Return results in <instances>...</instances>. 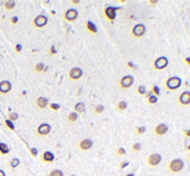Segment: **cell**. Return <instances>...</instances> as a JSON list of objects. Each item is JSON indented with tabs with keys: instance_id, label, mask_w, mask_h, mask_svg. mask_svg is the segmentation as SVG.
I'll list each match as a JSON object with an SVG mask.
<instances>
[{
	"instance_id": "23",
	"label": "cell",
	"mask_w": 190,
	"mask_h": 176,
	"mask_svg": "<svg viewBox=\"0 0 190 176\" xmlns=\"http://www.w3.org/2000/svg\"><path fill=\"white\" fill-rule=\"evenodd\" d=\"M3 5H4V8L7 11H12L14 9V7H16V3L14 1H11V0H8V1H4L3 3Z\"/></svg>"
},
{
	"instance_id": "13",
	"label": "cell",
	"mask_w": 190,
	"mask_h": 176,
	"mask_svg": "<svg viewBox=\"0 0 190 176\" xmlns=\"http://www.w3.org/2000/svg\"><path fill=\"white\" fill-rule=\"evenodd\" d=\"M168 132V126L165 123H159L154 128V135L155 136H164Z\"/></svg>"
},
{
	"instance_id": "48",
	"label": "cell",
	"mask_w": 190,
	"mask_h": 176,
	"mask_svg": "<svg viewBox=\"0 0 190 176\" xmlns=\"http://www.w3.org/2000/svg\"><path fill=\"white\" fill-rule=\"evenodd\" d=\"M185 149H186V150H188V151H190V144H188V145H186V147H185Z\"/></svg>"
},
{
	"instance_id": "8",
	"label": "cell",
	"mask_w": 190,
	"mask_h": 176,
	"mask_svg": "<svg viewBox=\"0 0 190 176\" xmlns=\"http://www.w3.org/2000/svg\"><path fill=\"white\" fill-rule=\"evenodd\" d=\"M50 131H52V128H50V126L48 123H41L39 124L38 128H36V135H38L39 137H45L48 136L50 133Z\"/></svg>"
},
{
	"instance_id": "25",
	"label": "cell",
	"mask_w": 190,
	"mask_h": 176,
	"mask_svg": "<svg viewBox=\"0 0 190 176\" xmlns=\"http://www.w3.org/2000/svg\"><path fill=\"white\" fill-rule=\"evenodd\" d=\"M127 106L128 105H127L125 101H119V102L116 104V110L118 111H124V110L127 109Z\"/></svg>"
},
{
	"instance_id": "44",
	"label": "cell",
	"mask_w": 190,
	"mask_h": 176,
	"mask_svg": "<svg viewBox=\"0 0 190 176\" xmlns=\"http://www.w3.org/2000/svg\"><path fill=\"white\" fill-rule=\"evenodd\" d=\"M184 135H185V137H190V128L184 131Z\"/></svg>"
},
{
	"instance_id": "37",
	"label": "cell",
	"mask_w": 190,
	"mask_h": 176,
	"mask_svg": "<svg viewBox=\"0 0 190 176\" xmlns=\"http://www.w3.org/2000/svg\"><path fill=\"white\" fill-rule=\"evenodd\" d=\"M29 151H30V154H31L32 157H36V156H38V149H36V148H30Z\"/></svg>"
},
{
	"instance_id": "3",
	"label": "cell",
	"mask_w": 190,
	"mask_h": 176,
	"mask_svg": "<svg viewBox=\"0 0 190 176\" xmlns=\"http://www.w3.org/2000/svg\"><path fill=\"white\" fill-rule=\"evenodd\" d=\"M167 66H168V58H167V57H164V56L155 58V61H154V64H153L154 70H156V71L164 70V69L167 67Z\"/></svg>"
},
{
	"instance_id": "28",
	"label": "cell",
	"mask_w": 190,
	"mask_h": 176,
	"mask_svg": "<svg viewBox=\"0 0 190 176\" xmlns=\"http://www.w3.org/2000/svg\"><path fill=\"white\" fill-rule=\"evenodd\" d=\"M146 88H145V86H138L137 87V93L138 95H141V96H145L146 95Z\"/></svg>"
},
{
	"instance_id": "19",
	"label": "cell",
	"mask_w": 190,
	"mask_h": 176,
	"mask_svg": "<svg viewBox=\"0 0 190 176\" xmlns=\"http://www.w3.org/2000/svg\"><path fill=\"white\" fill-rule=\"evenodd\" d=\"M86 29L88 30L90 34H97V27H96V25L92 22V21H87L86 22Z\"/></svg>"
},
{
	"instance_id": "12",
	"label": "cell",
	"mask_w": 190,
	"mask_h": 176,
	"mask_svg": "<svg viewBox=\"0 0 190 176\" xmlns=\"http://www.w3.org/2000/svg\"><path fill=\"white\" fill-rule=\"evenodd\" d=\"M177 100H179V104L181 106L190 105V91H184L182 93H180Z\"/></svg>"
},
{
	"instance_id": "45",
	"label": "cell",
	"mask_w": 190,
	"mask_h": 176,
	"mask_svg": "<svg viewBox=\"0 0 190 176\" xmlns=\"http://www.w3.org/2000/svg\"><path fill=\"white\" fill-rule=\"evenodd\" d=\"M79 0H71V5H78V4H79Z\"/></svg>"
},
{
	"instance_id": "29",
	"label": "cell",
	"mask_w": 190,
	"mask_h": 176,
	"mask_svg": "<svg viewBox=\"0 0 190 176\" xmlns=\"http://www.w3.org/2000/svg\"><path fill=\"white\" fill-rule=\"evenodd\" d=\"M48 176H63V172L61 170H52Z\"/></svg>"
},
{
	"instance_id": "26",
	"label": "cell",
	"mask_w": 190,
	"mask_h": 176,
	"mask_svg": "<svg viewBox=\"0 0 190 176\" xmlns=\"http://www.w3.org/2000/svg\"><path fill=\"white\" fill-rule=\"evenodd\" d=\"M7 119H9V121L13 123V122H16L17 119H18V113H14V111H9L8 113V118Z\"/></svg>"
},
{
	"instance_id": "17",
	"label": "cell",
	"mask_w": 190,
	"mask_h": 176,
	"mask_svg": "<svg viewBox=\"0 0 190 176\" xmlns=\"http://www.w3.org/2000/svg\"><path fill=\"white\" fill-rule=\"evenodd\" d=\"M40 159H41V162H44V163H52L54 161V156L52 151H44V153L41 154Z\"/></svg>"
},
{
	"instance_id": "42",
	"label": "cell",
	"mask_w": 190,
	"mask_h": 176,
	"mask_svg": "<svg viewBox=\"0 0 190 176\" xmlns=\"http://www.w3.org/2000/svg\"><path fill=\"white\" fill-rule=\"evenodd\" d=\"M11 23H12V25H17V23H18V17H12V18H11Z\"/></svg>"
},
{
	"instance_id": "46",
	"label": "cell",
	"mask_w": 190,
	"mask_h": 176,
	"mask_svg": "<svg viewBox=\"0 0 190 176\" xmlns=\"http://www.w3.org/2000/svg\"><path fill=\"white\" fill-rule=\"evenodd\" d=\"M185 64L188 65V66H190V57H186L185 58Z\"/></svg>"
},
{
	"instance_id": "51",
	"label": "cell",
	"mask_w": 190,
	"mask_h": 176,
	"mask_svg": "<svg viewBox=\"0 0 190 176\" xmlns=\"http://www.w3.org/2000/svg\"><path fill=\"white\" fill-rule=\"evenodd\" d=\"M69 176H76V175H69Z\"/></svg>"
},
{
	"instance_id": "1",
	"label": "cell",
	"mask_w": 190,
	"mask_h": 176,
	"mask_svg": "<svg viewBox=\"0 0 190 176\" xmlns=\"http://www.w3.org/2000/svg\"><path fill=\"white\" fill-rule=\"evenodd\" d=\"M181 83H182V80L180 76H170L165 80V88L168 91H176L181 87Z\"/></svg>"
},
{
	"instance_id": "31",
	"label": "cell",
	"mask_w": 190,
	"mask_h": 176,
	"mask_svg": "<svg viewBox=\"0 0 190 176\" xmlns=\"http://www.w3.org/2000/svg\"><path fill=\"white\" fill-rule=\"evenodd\" d=\"M151 93L154 95V96H156V97L159 96V93H161V89H159L158 86H153V88H151Z\"/></svg>"
},
{
	"instance_id": "30",
	"label": "cell",
	"mask_w": 190,
	"mask_h": 176,
	"mask_svg": "<svg viewBox=\"0 0 190 176\" xmlns=\"http://www.w3.org/2000/svg\"><path fill=\"white\" fill-rule=\"evenodd\" d=\"M140 150H141V144L140 142H135V144L132 145V151H133V153H138Z\"/></svg>"
},
{
	"instance_id": "38",
	"label": "cell",
	"mask_w": 190,
	"mask_h": 176,
	"mask_svg": "<svg viewBox=\"0 0 190 176\" xmlns=\"http://www.w3.org/2000/svg\"><path fill=\"white\" fill-rule=\"evenodd\" d=\"M127 66H128L129 69H132V70H137V66H136V65L133 64V62H131V61H128V62H127Z\"/></svg>"
},
{
	"instance_id": "15",
	"label": "cell",
	"mask_w": 190,
	"mask_h": 176,
	"mask_svg": "<svg viewBox=\"0 0 190 176\" xmlns=\"http://www.w3.org/2000/svg\"><path fill=\"white\" fill-rule=\"evenodd\" d=\"M79 149L81 151H87V150H89L90 148L93 147V141L90 139H84V140H81V141L79 142Z\"/></svg>"
},
{
	"instance_id": "2",
	"label": "cell",
	"mask_w": 190,
	"mask_h": 176,
	"mask_svg": "<svg viewBox=\"0 0 190 176\" xmlns=\"http://www.w3.org/2000/svg\"><path fill=\"white\" fill-rule=\"evenodd\" d=\"M182 168H184V161L180 159V158L172 159L168 163V171L172 172V174H179V172L182 171Z\"/></svg>"
},
{
	"instance_id": "21",
	"label": "cell",
	"mask_w": 190,
	"mask_h": 176,
	"mask_svg": "<svg viewBox=\"0 0 190 176\" xmlns=\"http://www.w3.org/2000/svg\"><path fill=\"white\" fill-rule=\"evenodd\" d=\"M34 71L35 73H45V71H47V67H45V65L43 62H38V64L34 66Z\"/></svg>"
},
{
	"instance_id": "6",
	"label": "cell",
	"mask_w": 190,
	"mask_h": 176,
	"mask_svg": "<svg viewBox=\"0 0 190 176\" xmlns=\"http://www.w3.org/2000/svg\"><path fill=\"white\" fill-rule=\"evenodd\" d=\"M118 9H119V7H110V5L105 7V9H104L105 17H106L110 22H114V21H115V17H116V11Z\"/></svg>"
},
{
	"instance_id": "49",
	"label": "cell",
	"mask_w": 190,
	"mask_h": 176,
	"mask_svg": "<svg viewBox=\"0 0 190 176\" xmlns=\"http://www.w3.org/2000/svg\"><path fill=\"white\" fill-rule=\"evenodd\" d=\"M125 176H135V174H133V172H131V174H127Z\"/></svg>"
},
{
	"instance_id": "22",
	"label": "cell",
	"mask_w": 190,
	"mask_h": 176,
	"mask_svg": "<svg viewBox=\"0 0 190 176\" xmlns=\"http://www.w3.org/2000/svg\"><path fill=\"white\" fill-rule=\"evenodd\" d=\"M20 166V159H18L17 157H14V158H12L11 161H9V167H11L12 170H14V168H17V167Z\"/></svg>"
},
{
	"instance_id": "7",
	"label": "cell",
	"mask_w": 190,
	"mask_h": 176,
	"mask_svg": "<svg viewBox=\"0 0 190 176\" xmlns=\"http://www.w3.org/2000/svg\"><path fill=\"white\" fill-rule=\"evenodd\" d=\"M47 23H48V17H45L44 14H39L32 21V25H34L35 29H43L47 26Z\"/></svg>"
},
{
	"instance_id": "18",
	"label": "cell",
	"mask_w": 190,
	"mask_h": 176,
	"mask_svg": "<svg viewBox=\"0 0 190 176\" xmlns=\"http://www.w3.org/2000/svg\"><path fill=\"white\" fill-rule=\"evenodd\" d=\"M86 111V105H84V102H76L74 106V113H76V114H81V113Z\"/></svg>"
},
{
	"instance_id": "50",
	"label": "cell",
	"mask_w": 190,
	"mask_h": 176,
	"mask_svg": "<svg viewBox=\"0 0 190 176\" xmlns=\"http://www.w3.org/2000/svg\"><path fill=\"white\" fill-rule=\"evenodd\" d=\"M188 158H189V161H190V151H189V154H188Z\"/></svg>"
},
{
	"instance_id": "27",
	"label": "cell",
	"mask_w": 190,
	"mask_h": 176,
	"mask_svg": "<svg viewBox=\"0 0 190 176\" xmlns=\"http://www.w3.org/2000/svg\"><path fill=\"white\" fill-rule=\"evenodd\" d=\"M146 100H147V102H149L150 104V105H155V104L156 102H158V97H156V96H154V95L151 93V95H150V96L149 97H147L146 98Z\"/></svg>"
},
{
	"instance_id": "4",
	"label": "cell",
	"mask_w": 190,
	"mask_h": 176,
	"mask_svg": "<svg viewBox=\"0 0 190 176\" xmlns=\"http://www.w3.org/2000/svg\"><path fill=\"white\" fill-rule=\"evenodd\" d=\"M135 79L132 75H124L122 79L119 80V88L120 89H128L133 86Z\"/></svg>"
},
{
	"instance_id": "14",
	"label": "cell",
	"mask_w": 190,
	"mask_h": 176,
	"mask_svg": "<svg viewBox=\"0 0 190 176\" xmlns=\"http://www.w3.org/2000/svg\"><path fill=\"white\" fill-rule=\"evenodd\" d=\"M11 91H12V83L9 80H1L0 82V95L4 96V95H8Z\"/></svg>"
},
{
	"instance_id": "33",
	"label": "cell",
	"mask_w": 190,
	"mask_h": 176,
	"mask_svg": "<svg viewBox=\"0 0 190 176\" xmlns=\"http://www.w3.org/2000/svg\"><path fill=\"white\" fill-rule=\"evenodd\" d=\"M105 110V108H104V105H97L95 108V114H101L102 111Z\"/></svg>"
},
{
	"instance_id": "5",
	"label": "cell",
	"mask_w": 190,
	"mask_h": 176,
	"mask_svg": "<svg viewBox=\"0 0 190 176\" xmlns=\"http://www.w3.org/2000/svg\"><path fill=\"white\" fill-rule=\"evenodd\" d=\"M78 17H79V13H78L76 9H74V8H70V9H67L65 12V14H63V20L66 21V22H75V21L78 20Z\"/></svg>"
},
{
	"instance_id": "36",
	"label": "cell",
	"mask_w": 190,
	"mask_h": 176,
	"mask_svg": "<svg viewBox=\"0 0 190 176\" xmlns=\"http://www.w3.org/2000/svg\"><path fill=\"white\" fill-rule=\"evenodd\" d=\"M116 154L118 156H125V149L124 148H118L116 149Z\"/></svg>"
},
{
	"instance_id": "41",
	"label": "cell",
	"mask_w": 190,
	"mask_h": 176,
	"mask_svg": "<svg viewBox=\"0 0 190 176\" xmlns=\"http://www.w3.org/2000/svg\"><path fill=\"white\" fill-rule=\"evenodd\" d=\"M128 165H129V162H127V161H125V162H122V163L119 165V168H120V170H123V168H125V167L128 166Z\"/></svg>"
},
{
	"instance_id": "39",
	"label": "cell",
	"mask_w": 190,
	"mask_h": 176,
	"mask_svg": "<svg viewBox=\"0 0 190 176\" xmlns=\"http://www.w3.org/2000/svg\"><path fill=\"white\" fill-rule=\"evenodd\" d=\"M57 55V49H56V47H50L49 48V56H56Z\"/></svg>"
},
{
	"instance_id": "10",
	"label": "cell",
	"mask_w": 190,
	"mask_h": 176,
	"mask_svg": "<svg viewBox=\"0 0 190 176\" xmlns=\"http://www.w3.org/2000/svg\"><path fill=\"white\" fill-rule=\"evenodd\" d=\"M162 162V156L159 153H151L147 157V166L149 167H156Z\"/></svg>"
},
{
	"instance_id": "32",
	"label": "cell",
	"mask_w": 190,
	"mask_h": 176,
	"mask_svg": "<svg viewBox=\"0 0 190 176\" xmlns=\"http://www.w3.org/2000/svg\"><path fill=\"white\" fill-rule=\"evenodd\" d=\"M4 123H5V126H7V127H8L11 131H14V124L12 123V122L9 121V119H5V121H4Z\"/></svg>"
},
{
	"instance_id": "34",
	"label": "cell",
	"mask_w": 190,
	"mask_h": 176,
	"mask_svg": "<svg viewBox=\"0 0 190 176\" xmlns=\"http://www.w3.org/2000/svg\"><path fill=\"white\" fill-rule=\"evenodd\" d=\"M146 132V127H137L136 128V133H137V135H142V133H145Z\"/></svg>"
},
{
	"instance_id": "11",
	"label": "cell",
	"mask_w": 190,
	"mask_h": 176,
	"mask_svg": "<svg viewBox=\"0 0 190 176\" xmlns=\"http://www.w3.org/2000/svg\"><path fill=\"white\" fill-rule=\"evenodd\" d=\"M81 76H83V70H81L80 67H72V69H70V71H69V79L74 80V82L79 80Z\"/></svg>"
},
{
	"instance_id": "20",
	"label": "cell",
	"mask_w": 190,
	"mask_h": 176,
	"mask_svg": "<svg viewBox=\"0 0 190 176\" xmlns=\"http://www.w3.org/2000/svg\"><path fill=\"white\" fill-rule=\"evenodd\" d=\"M9 147L5 142H1L0 141V156H8L9 154Z\"/></svg>"
},
{
	"instance_id": "35",
	"label": "cell",
	"mask_w": 190,
	"mask_h": 176,
	"mask_svg": "<svg viewBox=\"0 0 190 176\" xmlns=\"http://www.w3.org/2000/svg\"><path fill=\"white\" fill-rule=\"evenodd\" d=\"M48 106H49L53 111H57V110H60V108H61V106H60V104H54V102L50 104V105H48Z\"/></svg>"
},
{
	"instance_id": "9",
	"label": "cell",
	"mask_w": 190,
	"mask_h": 176,
	"mask_svg": "<svg viewBox=\"0 0 190 176\" xmlns=\"http://www.w3.org/2000/svg\"><path fill=\"white\" fill-rule=\"evenodd\" d=\"M145 32H146V27H145V25L142 23H137V25H135L133 27H132V36L133 38H141L145 35Z\"/></svg>"
},
{
	"instance_id": "16",
	"label": "cell",
	"mask_w": 190,
	"mask_h": 176,
	"mask_svg": "<svg viewBox=\"0 0 190 176\" xmlns=\"http://www.w3.org/2000/svg\"><path fill=\"white\" fill-rule=\"evenodd\" d=\"M35 105L38 109L40 110H44L45 108H48V105H49V101H48L47 97H38L35 101Z\"/></svg>"
},
{
	"instance_id": "43",
	"label": "cell",
	"mask_w": 190,
	"mask_h": 176,
	"mask_svg": "<svg viewBox=\"0 0 190 176\" xmlns=\"http://www.w3.org/2000/svg\"><path fill=\"white\" fill-rule=\"evenodd\" d=\"M147 3H149L150 5H156V4H158V0H149Z\"/></svg>"
},
{
	"instance_id": "24",
	"label": "cell",
	"mask_w": 190,
	"mask_h": 176,
	"mask_svg": "<svg viewBox=\"0 0 190 176\" xmlns=\"http://www.w3.org/2000/svg\"><path fill=\"white\" fill-rule=\"evenodd\" d=\"M76 121H78V114L76 113H74V111H71L70 114L67 115V122L69 123H75Z\"/></svg>"
},
{
	"instance_id": "40",
	"label": "cell",
	"mask_w": 190,
	"mask_h": 176,
	"mask_svg": "<svg viewBox=\"0 0 190 176\" xmlns=\"http://www.w3.org/2000/svg\"><path fill=\"white\" fill-rule=\"evenodd\" d=\"M14 50H16V53H21V50H22V46H21V44H16Z\"/></svg>"
},
{
	"instance_id": "47",
	"label": "cell",
	"mask_w": 190,
	"mask_h": 176,
	"mask_svg": "<svg viewBox=\"0 0 190 176\" xmlns=\"http://www.w3.org/2000/svg\"><path fill=\"white\" fill-rule=\"evenodd\" d=\"M0 176H5V172L3 170H0Z\"/></svg>"
}]
</instances>
